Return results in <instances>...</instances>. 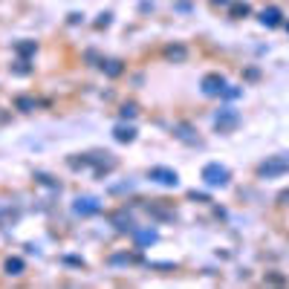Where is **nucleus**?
<instances>
[{
    "label": "nucleus",
    "mask_w": 289,
    "mask_h": 289,
    "mask_svg": "<svg viewBox=\"0 0 289 289\" xmlns=\"http://www.w3.org/2000/svg\"><path fill=\"white\" fill-rule=\"evenodd\" d=\"M254 171H257L260 179H277V176L289 173V156H283V153H277V156H266Z\"/></svg>",
    "instance_id": "obj_1"
},
{
    "label": "nucleus",
    "mask_w": 289,
    "mask_h": 289,
    "mask_svg": "<svg viewBox=\"0 0 289 289\" xmlns=\"http://www.w3.org/2000/svg\"><path fill=\"white\" fill-rule=\"evenodd\" d=\"M200 176H203V182H206L208 188H226L229 179H231L229 168H226V165H220V162H208V165H203Z\"/></svg>",
    "instance_id": "obj_2"
},
{
    "label": "nucleus",
    "mask_w": 289,
    "mask_h": 289,
    "mask_svg": "<svg viewBox=\"0 0 289 289\" xmlns=\"http://www.w3.org/2000/svg\"><path fill=\"white\" fill-rule=\"evenodd\" d=\"M226 84H229V81H226L223 72H206L203 81H200V90H203V95H211V99L217 95V99H220L223 90H226Z\"/></svg>",
    "instance_id": "obj_3"
},
{
    "label": "nucleus",
    "mask_w": 289,
    "mask_h": 289,
    "mask_svg": "<svg viewBox=\"0 0 289 289\" xmlns=\"http://www.w3.org/2000/svg\"><path fill=\"white\" fill-rule=\"evenodd\" d=\"M148 179L156 185H165V188H176L179 185V173L173 168H165V165H153L148 171Z\"/></svg>",
    "instance_id": "obj_4"
},
{
    "label": "nucleus",
    "mask_w": 289,
    "mask_h": 289,
    "mask_svg": "<svg viewBox=\"0 0 289 289\" xmlns=\"http://www.w3.org/2000/svg\"><path fill=\"white\" fill-rule=\"evenodd\" d=\"M237 125H240V113L234 107H223L220 113H214V127H217L220 133H229Z\"/></svg>",
    "instance_id": "obj_5"
},
{
    "label": "nucleus",
    "mask_w": 289,
    "mask_h": 289,
    "mask_svg": "<svg viewBox=\"0 0 289 289\" xmlns=\"http://www.w3.org/2000/svg\"><path fill=\"white\" fill-rule=\"evenodd\" d=\"M72 211H75L78 217H92V214L102 211V203H99L95 197H78V200L72 203Z\"/></svg>",
    "instance_id": "obj_6"
},
{
    "label": "nucleus",
    "mask_w": 289,
    "mask_h": 289,
    "mask_svg": "<svg viewBox=\"0 0 289 289\" xmlns=\"http://www.w3.org/2000/svg\"><path fill=\"white\" fill-rule=\"evenodd\" d=\"M257 21L263 23V26H269V29H275V26H280V23H283V12L277 9V6H266V9H260Z\"/></svg>",
    "instance_id": "obj_7"
},
{
    "label": "nucleus",
    "mask_w": 289,
    "mask_h": 289,
    "mask_svg": "<svg viewBox=\"0 0 289 289\" xmlns=\"http://www.w3.org/2000/svg\"><path fill=\"white\" fill-rule=\"evenodd\" d=\"M162 55L168 58V61H173V64H182V61H188V46L185 44H168L162 49Z\"/></svg>",
    "instance_id": "obj_8"
},
{
    "label": "nucleus",
    "mask_w": 289,
    "mask_h": 289,
    "mask_svg": "<svg viewBox=\"0 0 289 289\" xmlns=\"http://www.w3.org/2000/svg\"><path fill=\"white\" fill-rule=\"evenodd\" d=\"M173 136L182 139V142H188V145H197V142H200V139H197L194 125H188V122H176V125H173Z\"/></svg>",
    "instance_id": "obj_9"
},
{
    "label": "nucleus",
    "mask_w": 289,
    "mask_h": 289,
    "mask_svg": "<svg viewBox=\"0 0 289 289\" xmlns=\"http://www.w3.org/2000/svg\"><path fill=\"white\" fill-rule=\"evenodd\" d=\"M110 223H113V229H119V231H130V234H133V229H136V223H133V217L127 214V208L116 211L113 217H110Z\"/></svg>",
    "instance_id": "obj_10"
},
{
    "label": "nucleus",
    "mask_w": 289,
    "mask_h": 289,
    "mask_svg": "<svg viewBox=\"0 0 289 289\" xmlns=\"http://www.w3.org/2000/svg\"><path fill=\"white\" fill-rule=\"evenodd\" d=\"M102 72L107 78H119L122 72H125V61H119V58H102Z\"/></svg>",
    "instance_id": "obj_11"
},
{
    "label": "nucleus",
    "mask_w": 289,
    "mask_h": 289,
    "mask_svg": "<svg viewBox=\"0 0 289 289\" xmlns=\"http://www.w3.org/2000/svg\"><path fill=\"white\" fill-rule=\"evenodd\" d=\"M113 139H116V142H122V145H127V142H133V139H136V127L127 125V122H119V125L113 127Z\"/></svg>",
    "instance_id": "obj_12"
},
{
    "label": "nucleus",
    "mask_w": 289,
    "mask_h": 289,
    "mask_svg": "<svg viewBox=\"0 0 289 289\" xmlns=\"http://www.w3.org/2000/svg\"><path fill=\"white\" fill-rule=\"evenodd\" d=\"M133 237H136V246L139 249H145V246H150V243H156L159 240V234H156V231L153 229H133Z\"/></svg>",
    "instance_id": "obj_13"
},
{
    "label": "nucleus",
    "mask_w": 289,
    "mask_h": 289,
    "mask_svg": "<svg viewBox=\"0 0 289 289\" xmlns=\"http://www.w3.org/2000/svg\"><path fill=\"white\" fill-rule=\"evenodd\" d=\"M15 110H21V113H32V110H38V99L35 95H15Z\"/></svg>",
    "instance_id": "obj_14"
},
{
    "label": "nucleus",
    "mask_w": 289,
    "mask_h": 289,
    "mask_svg": "<svg viewBox=\"0 0 289 289\" xmlns=\"http://www.w3.org/2000/svg\"><path fill=\"white\" fill-rule=\"evenodd\" d=\"M3 269H6V275H9V277H18V275L26 272V263H23V257H6Z\"/></svg>",
    "instance_id": "obj_15"
},
{
    "label": "nucleus",
    "mask_w": 289,
    "mask_h": 289,
    "mask_svg": "<svg viewBox=\"0 0 289 289\" xmlns=\"http://www.w3.org/2000/svg\"><path fill=\"white\" fill-rule=\"evenodd\" d=\"M229 15H231V18H249V15H252V6H249L246 0H231V3H229Z\"/></svg>",
    "instance_id": "obj_16"
},
{
    "label": "nucleus",
    "mask_w": 289,
    "mask_h": 289,
    "mask_svg": "<svg viewBox=\"0 0 289 289\" xmlns=\"http://www.w3.org/2000/svg\"><path fill=\"white\" fill-rule=\"evenodd\" d=\"M12 75H32L35 67L29 64V58H15V64H12Z\"/></svg>",
    "instance_id": "obj_17"
},
{
    "label": "nucleus",
    "mask_w": 289,
    "mask_h": 289,
    "mask_svg": "<svg viewBox=\"0 0 289 289\" xmlns=\"http://www.w3.org/2000/svg\"><path fill=\"white\" fill-rule=\"evenodd\" d=\"M35 52H38V44H35V41H18V44H15V55L18 58H32Z\"/></svg>",
    "instance_id": "obj_18"
},
{
    "label": "nucleus",
    "mask_w": 289,
    "mask_h": 289,
    "mask_svg": "<svg viewBox=\"0 0 289 289\" xmlns=\"http://www.w3.org/2000/svg\"><path fill=\"white\" fill-rule=\"evenodd\" d=\"M136 260H142V254H127V252L110 254V263L113 266H127V263H136Z\"/></svg>",
    "instance_id": "obj_19"
},
{
    "label": "nucleus",
    "mask_w": 289,
    "mask_h": 289,
    "mask_svg": "<svg viewBox=\"0 0 289 289\" xmlns=\"http://www.w3.org/2000/svg\"><path fill=\"white\" fill-rule=\"evenodd\" d=\"M159 203H162V200H153V203L148 206V214H153L156 220H173V214H171V211H165Z\"/></svg>",
    "instance_id": "obj_20"
},
{
    "label": "nucleus",
    "mask_w": 289,
    "mask_h": 289,
    "mask_svg": "<svg viewBox=\"0 0 289 289\" xmlns=\"http://www.w3.org/2000/svg\"><path fill=\"white\" fill-rule=\"evenodd\" d=\"M119 116H122V122H127V119H136V116H139L136 102H125L122 107H119Z\"/></svg>",
    "instance_id": "obj_21"
},
{
    "label": "nucleus",
    "mask_w": 289,
    "mask_h": 289,
    "mask_svg": "<svg viewBox=\"0 0 289 289\" xmlns=\"http://www.w3.org/2000/svg\"><path fill=\"white\" fill-rule=\"evenodd\" d=\"M35 182H41V185H49V188H61V185H58L55 179L49 176V173H44V171H38V173H35Z\"/></svg>",
    "instance_id": "obj_22"
},
{
    "label": "nucleus",
    "mask_w": 289,
    "mask_h": 289,
    "mask_svg": "<svg viewBox=\"0 0 289 289\" xmlns=\"http://www.w3.org/2000/svg\"><path fill=\"white\" fill-rule=\"evenodd\" d=\"M237 95H243V90L240 87H231V84H226V90H223V95H220V99H237Z\"/></svg>",
    "instance_id": "obj_23"
},
{
    "label": "nucleus",
    "mask_w": 289,
    "mask_h": 289,
    "mask_svg": "<svg viewBox=\"0 0 289 289\" xmlns=\"http://www.w3.org/2000/svg\"><path fill=\"white\" fill-rule=\"evenodd\" d=\"M188 200H197V203H211V194H206V191H188Z\"/></svg>",
    "instance_id": "obj_24"
},
{
    "label": "nucleus",
    "mask_w": 289,
    "mask_h": 289,
    "mask_svg": "<svg viewBox=\"0 0 289 289\" xmlns=\"http://www.w3.org/2000/svg\"><path fill=\"white\" fill-rule=\"evenodd\" d=\"M243 78H246V81H260V69H257V67H246V69H243Z\"/></svg>",
    "instance_id": "obj_25"
},
{
    "label": "nucleus",
    "mask_w": 289,
    "mask_h": 289,
    "mask_svg": "<svg viewBox=\"0 0 289 289\" xmlns=\"http://www.w3.org/2000/svg\"><path fill=\"white\" fill-rule=\"evenodd\" d=\"M84 58H87L90 64H102V58H99V52H95V49H87V52H84Z\"/></svg>",
    "instance_id": "obj_26"
},
{
    "label": "nucleus",
    "mask_w": 289,
    "mask_h": 289,
    "mask_svg": "<svg viewBox=\"0 0 289 289\" xmlns=\"http://www.w3.org/2000/svg\"><path fill=\"white\" fill-rule=\"evenodd\" d=\"M266 283H286V277L277 275V272H272V275H266Z\"/></svg>",
    "instance_id": "obj_27"
},
{
    "label": "nucleus",
    "mask_w": 289,
    "mask_h": 289,
    "mask_svg": "<svg viewBox=\"0 0 289 289\" xmlns=\"http://www.w3.org/2000/svg\"><path fill=\"white\" fill-rule=\"evenodd\" d=\"M277 206H289V188H283V191L277 194Z\"/></svg>",
    "instance_id": "obj_28"
},
{
    "label": "nucleus",
    "mask_w": 289,
    "mask_h": 289,
    "mask_svg": "<svg viewBox=\"0 0 289 289\" xmlns=\"http://www.w3.org/2000/svg\"><path fill=\"white\" fill-rule=\"evenodd\" d=\"M64 263H69V266H84V260H81V257H72V254H67V257H64Z\"/></svg>",
    "instance_id": "obj_29"
},
{
    "label": "nucleus",
    "mask_w": 289,
    "mask_h": 289,
    "mask_svg": "<svg viewBox=\"0 0 289 289\" xmlns=\"http://www.w3.org/2000/svg\"><path fill=\"white\" fill-rule=\"evenodd\" d=\"M84 21V15H78V12H72V15H69V23H81Z\"/></svg>",
    "instance_id": "obj_30"
},
{
    "label": "nucleus",
    "mask_w": 289,
    "mask_h": 289,
    "mask_svg": "<svg viewBox=\"0 0 289 289\" xmlns=\"http://www.w3.org/2000/svg\"><path fill=\"white\" fill-rule=\"evenodd\" d=\"M211 3H220V6H229L231 0H211Z\"/></svg>",
    "instance_id": "obj_31"
},
{
    "label": "nucleus",
    "mask_w": 289,
    "mask_h": 289,
    "mask_svg": "<svg viewBox=\"0 0 289 289\" xmlns=\"http://www.w3.org/2000/svg\"><path fill=\"white\" fill-rule=\"evenodd\" d=\"M3 122H9V113H0V125H3Z\"/></svg>",
    "instance_id": "obj_32"
},
{
    "label": "nucleus",
    "mask_w": 289,
    "mask_h": 289,
    "mask_svg": "<svg viewBox=\"0 0 289 289\" xmlns=\"http://www.w3.org/2000/svg\"><path fill=\"white\" fill-rule=\"evenodd\" d=\"M286 29H289V23H286Z\"/></svg>",
    "instance_id": "obj_33"
}]
</instances>
